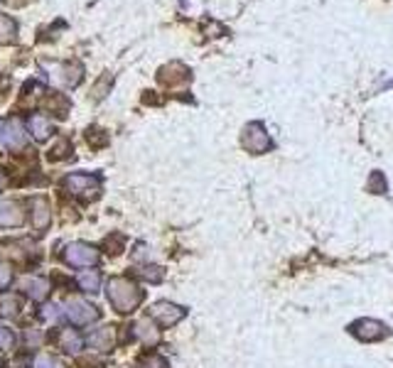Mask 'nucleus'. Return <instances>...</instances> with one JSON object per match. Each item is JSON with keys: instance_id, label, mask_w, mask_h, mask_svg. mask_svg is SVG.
<instances>
[{"instance_id": "1", "label": "nucleus", "mask_w": 393, "mask_h": 368, "mask_svg": "<svg viewBox=\"0 0 393 368\" xmlns=\"http://www.w3.org/2000/svg\"><path fill=\"white\" fill-rule=\"evenodd\" d=\"M106 297L118 315H130V312L138 310L145 295L130 277H111L108 287H106Z\"/></svg>"}, {"instance_id": "2", "label": "nucleus", "mask_w": 393, "mask_h": 368, "mask_svg": "<svg viewBox=\"0 0 393 368\" xmlns=\"http://www.w3.org/2000/svg\"><path fill=\"white\" fill-rule=\"evenodd\" d=\"M62 186L67 189V194L79 196V199H94L101 191V177L92 172H72L64 177Z\"/></svg>"}, {"instance_id": "3", "label": "nucleus", "mask_w": 393, "mask_h": 368, "mask_svg": "<svg viewBox=\"0 0 393 368\" xmlns=\"http://www.w3.org/2000/svg\"><path fill=\"white\" fill-rule=\"evenodd\" d=\"M148 317L160 326V329H170V326L180 324V322L187 317V310H185V307H180V305H175V302L163 300V302H155V305L150 307Z\"/></svg>"}, {"instance_id": "4", "label": "nucleus", "mask_w": 393, "mask_h": 368, "mask_svg": "<svg viewBox=\"0 0 393 368\" xmlns=\"http://www.w3.org/2000/svg\"><path fill=\"white\" fill-rule=\"evenodd\" d=\"M64 260H67L69 265H74V268H92V265H96L101 260V253L92 243L77 241V243H69L67 248H64Z\"/></svg>"}, {"instance_id": "5", "label": "nucleus", "mask_w": 393, "mask_h": 368, "mask_svg": "<svg viewBox=\"0 0 393 368\" xmlns=\"http://www.w3.org/2000/svg\"><path fill=\"white\" fill-rule=\"evenodd\" d=\"M241 145H244V148L254 155H261V153H266V150L273 148L270 135H268V130L263 128V123H249L246 125L244 135H241Z\"/></svg>"}, {"instance_id": "6", "label": "nucleus", "mask_w": 393, "mask_h": 368, "mask_svg": "<svg viewBox=\"0 0 393 368\" xmlns=\"http://www.w3.org/2000/svg\"><path fill=\"white\" fill-rule=\"evenodd\" d=\"M349 334L356 336L359 341L371 344V341L386 339V336H389V326L379 319H356V322H351L349 324Z\"/></svg>"}, {"instance_id": "7", "label": "nucleus", "mask_w": 393, "mask_h": 368, "mask_svg": "<svg viewBox=\"0 0 393 368\" xmlns=\"http://www.w3.org/2000/svg\"><path fill=\"white\" fill-rule=\"evenodd\" d=\"M64 312H67L69 319L79 326H87L99 319V310L92 305V302L82 300V297H69L67 305H64Z\"/></svg>"}, {"instance_id": "8", "label": "nucleus", "mask_w": 393, "mask_h": 368, "mask_svg": "<svg viewBox=\"0 0 393 368\" xmlns=\"http://www.w3.org/2000/svg\"><path fill=\"white\" fill-rule=\"evenodd\" d=\"M30 224H32L35 231H44L52 224V209H49V201L44 196L30 199Z\"/></svg>"}, {"instance_id": "9", "label": "nucleus", "mask_w": 393, "mask_h": 368, "mask_svg": "<svg viewBox=\"0 0 393 368\" xmlns=\"http://www.w3.org/2000/svg\"><path fill=\"white\" fill-rule=\"evenodd\" d=\"M0 143H3V148L20 150L25 145V125L18 118L5 120L3 130H0Z\"/></svg>"}, {"instance_id": "10", "label": "nucleus", "mask_w": 393, "mask_h": 368, "mask_svg": "<svg viewBox=\"0 0 393 368\" xmlns=\"http://www.w3.org/2000/svg\"><path fill=\"white\" fill-rule=\"evenodd\" d=\"M25 221V209L15 199L0 201V226L5 229H15Z\"/></svg>"}, {"instance_id": "11", "label": "nucleus", "mask_w": 393, "mask_h": 368, "mask_svg": "<svg viewBox=\"0 0 393 368\" xmlns=\"http://www.w3.org/2000/svg\"><path fill=\"white\" fill-rule=\"evenodd\" d=\"M20 290H23L25 295L30 297V300L42 302L44 297L49 295V280L37 277V275H27V277H23V280H20Z\"/></svg>"}, {"instance_id": "12", "label": "nucleus", "mask_w": 393, "mask_h": 368, "mask_svg": "<svg viewBox=\"0 0 393 368\" xmlns=\"http://www.w3.org/2000/svg\"><path fill=\"white\" fill-rule=\"evenodd\" d=\"M133 334L138 336L140 341H143L145 346H155L160 341V326L155 324L150 317H143L140 322H135L133 326Z\"/></svg>"}, {"instance_id": "13", "label": "nucleus", "mask_w": 393, "mask_h": 368, "mask_svg": "<svg viewBox=\"0 0 393 368\" xmlns=\"http://www.w3.org/2000/svg\"><path fill=\"white\" fill-rule=\"evenodd\" d=\"M87 344L96 351H111L116 344V329L113 326H101V329H94L92 334L87 336Z\"/></svg>"}, {"instance_id": "14", "label": "nucleus", "mask_w": 393, "mask_h": 368, "mask_svg": "<svg viewBox=\"0 0 393 368\" xmlns=\"http://www.w3.org/2000/svg\"><path fill=\"white\" fill-rule=\"evenodd\" d=\"M27 130L32 133L35 140H47L49 135H52V123H49L44 115L35 113V115H30L27 118Z\"/></svg>"}, {"instance_id": "15", "label": "nucleus", "mask_w": 393, "mask_h": 368, "mask_svg": "<svg viewBox=\"0 0 393 368\" xmlns=\"http://www.w3.org/2000/svg\"><path fill=\"white\" fill-rule=\"evenodd\" d=\"M59 346H62L67 354H79V351L84 349V339L77 329H64L62 334H59Z\"/></svg>"}, {"instance_id": "16", "label": "nucleus", "mask_w": 393, "mask_h": 368, "mask_svg": "<svg viewBox=\"0 0 393 368\" xmlns=\"http://www.w3.org/2000/svg\"><path fill=\"white\" fill-rule=\"evenodd\" d=\"M77 285H79V290L89 292V295H96L101 290V275L96 270H82L77 277Z\"/></svg>"}, {"instance_id": "17", "label": "nucleus", "mask_w": 393, "mask_h": 368, "mask_svg": "<svg viewBox=\"0 0 393 368\" xmlns=\"http://www.w3.org/2000/svg\"><path fill=\"white\" fill-rule=\"evenodd\" d=\"M18 39V23L10 15L0 13V44H13Z\"/></svg>"}, {"instance_id": "18", "label": "nucleus", "mask_w": 393, "mask_h": 368, "mask_svg": "<svg viewBox=\"0 0 393 368\" xmlns=\"http://www.w3.org/2000/svg\"><path fill=\"white\" fill-rule=\"evenodd\" d=\"M0 315L8 317V319H13V317L20 315V297L15 295H5L3 300H0Z\"/></svg>"}, {"instance_id": "19", "label": "nucleus", "mask_w": 393, "mask_h": 368, "mask_svg": "<svg viewBox=\"0 0 393 368\" xmlns=\"http://www.w3.org/2000/svg\"><path fill=\"white\" fill-rule=\"evenodd\" d=\"M44 108L52 110V113H57L59 118H64V115H67V108H69V101L64 99L62 94H54L52 99L44 101Z\"/></svg>"}, {"instance_id": "20", "label": "nucleus", "mask_w": 393, "mask_h": 368, "mask_svg": "<svg viewBox=\"0 0 393 368\" xmlns=\"http://www.w3.org/2000/svg\"><path fill=\"white\" fill-rule=\"evenodd\" d=\"M138 277H143L145 282H160L165 277V270L160 265H143V268L135 270Z\"/></svg>"}, {"instance_id": "21", "label": "nucleus", "mask_w": 393, "mask_h": 368, "mask_svg": "<svg viewBox=\"0 0 393 368\" xmlns=\"http://www.w3.org/2000/svg\"><path fill=\"white\" fill-rule=\"evenodd\" d=\"M32 368H67V366H62L54 356H49V354H37L32 359Z\"/></svg>"}, {"instance_id": "22", "label": "nucleus", "mask_w": 393, "mask_h": 368, "mask_svg": "<svg viewBox=\"0 0 393 368\" xmlns=\"http://www.w3.org/2000/svg\"><path fill=\"white\" fill-rule=\"evenodd\" d=\"M69 153H72V145H69V140H59V145L49 150L47 158L57 163V160H62V158H69Z\"/></svg>"}, {"instance_id": "23", "label": "nucleus", "mask_w": 393, "mask_h": 368, "mask_svg": "<svg viewBox=\"0 0 393 368\" xmlns=\"http://www.w3.org/2000/svg\"><path fill=\"white\" fill-rule=\"evenodd\" d=\"M140 366H143V368H170L168 361H165L160 354H148V356H143Z\"/></svg>"}, {"instance_id": "24", "label": "nucleus", "mask_w": 393, "mask_h": 368, "mask_svg": "<svg viewBox=\"0 0 393 368\" xmlns=\"http://www.w3.org/2000/svg\"><path fill=\"white\" fill-rule=\"evenodd\" d=\"M25 346H27V349H37L39 344H42V334H39L37 329H25Z\"/></svg>"}, {"instance_id": "25", "label": "nucleus", "mask_w": 393, "mask_h": 368, "mask_svg": "<svg viewBox=\"0 0 393 368\" xmlns=\"http://www.w3.org/2000/svg\"><path fill=\"white\" fill-rule=\"evenodd\" d=\"M123 243H125L123 236H108V239H106V248H108L111 255L120 253V250H123Z\"/></svg>"}, {"instance_id": "26", "label": "nucleus", "mask_w": 393, "mask_h": 368, "mask_svg": "<svg viewBox=\"0 0 393 368\" xmlns=\"http://www.w3.org/2000/svg\"><path fill=\"white\" fill-rule=\"evenodd\" d=\"M10 282H13V268H10L8 263H3V260H0V290H5Z\"/></svg>"}, {"instance_id": "27", "label": "nucleus", "mask_w": 393, "mask_h": 368, "mask_svg": "<svg viewBox=\"0 0 393 368\" xmlns=\"http://www.w3.org/2000/svg\"><path fill=\"white\" fill-rule=\"evenodd\" d=\"M87 140H89V143L94 145V148H101V145H106V135L101 133L99 128H89V133H87Z\"/></svg>"}, {"instance_id": "28", "label": "nucleus", "mask_w": 393, "mask_h": 368, "mask_svg": "<svg viewBox=\"0 0 393 368\" xmlns=\"http://www.w3.org/2000/svg\"><path fill=\"white\" fill-rule=\"evenodd\" d=\"M42 319H47V322H54L59 317V307L57 305H52V302H47V305H42Z\"/></svg>"}, {"instance_id": "29", "label": "nucleus", "mask_w": 393, "mask_h": 368, "mask_svg": "<svg viewBox=\"0 0 393 368\" xmlns=\"http://www.w3.org/2000/svg\"><path fill=\"white\" fill-rule=\"evenodd\" d=\"M15 344V334L5 326H0V349H10Z\"/></svg>"}, {"instance_id": "30", "label": "nucleus", "mask_w": 393, "mask_h": 368, "mask_svg": "<svg viewBox=\"0 0 393 368\" xmlns=\"http://www.w3.org/2000/svg\"><path fill=\"white\" fill-rule=\"evenodd\" d=\"M369 189H379L376 194H381V191H386V182L381 179V175L376 172L374 177H371V182H369Z\"/></svg>"}, {"instance_id": "31", "label": "nucleus", "mask_w": 393, "mask_h": 368, "mask_svg": "<svg viewBox=\"0 0 393 368\" xmlns=\"http://www.w3.org/2000/svg\"><path fill=\"white\" fill-rule=\"evenodd\" d=\"M0 186H3V177H0Z\"/></svg>"}, {"instance_id": "32", "label": "nucleus", "mask_w": 393, "mask_h": 368, "mask_svg": "<svg viewBox=\"0 0 393 368\" xmlns=\"http://www.w3.org/2000/svg\"><path fill=\"white\" fill-rule=\"evenodd\" d=\"M0 130H3V123H0Z\"/></svg>"}]
</instances>
